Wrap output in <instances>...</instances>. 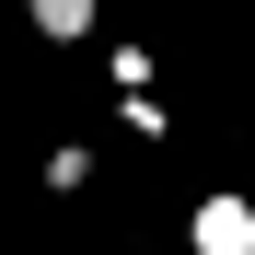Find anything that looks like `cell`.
I'll return each instance as SVG.
<instances>
[{
    "mask_svg": "<svg viewBox=\"0 0 255 255\" xmlns=\"http://www.w3.org/2000/svg\"><path fill=\"white\" fill-rule=\"evenodd\" d=\"M23 23L47 35V47H81V35L105 23V0H23Z\"/></svg>",
    "mask_w": 255,
    "mask_h": 255,
    "instance_id": "7a4b0ae2",
    "label": "cell"
},
{
    "mask_svg": "<svg viewBox=\"0 0 255 255\" xmlns=\"http://www.w3.org/2000/svg\"><path fill=\"white\" fill-rule=\"evenodd\" d=\"M128 139H174V105L162 93H128Z\"/></svg>",
    "mask_w": 255,
    "mask_h": 255,
    "instance_id": "5b68a950",
    "label": "cell"
},
{
    "mask_svg": "<svg viewBox=\"0 0 255 255\" xmlns=\"http://www.w3.org/2000/svg\"><path fill=\"white\" fill-rule=\"evenodd\" d=\"M186 255H255V197L244 186H209L186 209Z\"/></svg>",
    "mask_w": 255,
    "mask_h": 255,
    "instance_id": "6da1fadb",
    "label": "cell"
},
{
    "mask_svg": "<svg viewBox=\"0 0 255 255\" xmlns=\"http://www.w3.org/2000/svg\"><path fill=\"white\" fill-rule=\"evenodd\" d=\"M151 70H162L151 47H105V81H116V93H151Z\"/></svg>",
    "mask_w": 255,
    "mask_h": 255,
    "instance_id": "277c9868",
    "label": "cell"
},
{
    "mask_svg": "<svg viewBox=\"0 0 255 255\" xmlns=\"http://www.w3.org/2000/svg\"><path fill=\"white\" fill-rule=\"evenodd\" d=\"M35 174H47V197H81V174H93V151H81V139H58L47 162H35Z\"/></svg>",
    "mask_w": 255,
    "mask_h": 255,
    "instance_id": "3957f363",
    "label": "cell"
}]
</instances>
